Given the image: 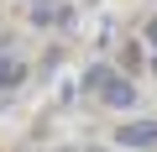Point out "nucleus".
I'll list each match as a JSON object with an SVG mask.
<instances>
[{"instance_id":"1","label":"nucleus","mask_w":157,"mask_h":152,"mask_svg":"<svg viewBox=\"0 0 157 152\" xmlns=\"http://www.w3.org/2000/svg\"><path fill=\"white\" fill-rule=\"evenodd\" d=\"M115 142H126V147H141V152H147V147H157V121H126Z\"/></svg>"},{"instance_id":"2","label":"nucleus","mask_w":157,"mask_h":152,"mask_svg":"<svg viewBox=\"0 0 157 152\" xmlns=\"http://www.w3.org/2000/svg\"><path fill=\"white\" fill-rule=\"evenodd\" d=\"M100 100H105L110 110H131V105H136V84H131V79H110V84L100 89Z\"/></svg>"},{"instance_id":"4","label":"nucleus","mask_w":157,"mask_h":152,"mask_svg":"<svg viewBox=\"0 0 157 152\" xmlns=\"http://www.w3.org/2000/svg\"><path fill=\"white\" fill-rule=\"evenodd\" d=\"M21 73H26L21 63H6V68H0V89H16V84H21Z\"/></svg>"},{"instance_id":"3","label":"nucleus","mask_w":157,"mask_h":152,"mask_svg":"<svg viewBox=\"0 0 157 152\" xmlns=\"http://www.w3.org/2000/svg\"><path fill=\"white\" fill-rule=\"evenodd\" d=\"M110 79H115V73H110V63H94V68L84 73V95H100V89H105Z\"/></svg>"},{"instance_id":"5","label":"nucleus","mask_w":157,"mask_h":152,"mask_svg":"<svg viewBox=\"0 0 157 152\" xmlns=\"http://www.w3.org/2000/svg\"><path fill=\"white\" fill-rule=\"evenodd\" d=\"M147 42H152V47H157V16H152V21H147Z\"/></svg>"}]
</instances>
